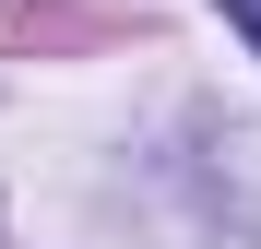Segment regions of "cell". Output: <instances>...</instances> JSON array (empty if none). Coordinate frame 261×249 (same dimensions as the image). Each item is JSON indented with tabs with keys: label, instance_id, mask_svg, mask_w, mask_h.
I'll list each match as a JSON object with an SVG mask.
<instances>
[{
	"label": "cell",
	"instance_id": "1",
	"mask_svg": "<svg viewBox=\"0 0 261 249\" xmlns=\"http://www.w3.org/2000/svg\"><path fill=\"white\" fill-rule=\"evenodd\" d=\"M226 12H238V36H249V48H261V0H226Z\"/></svg>",
	"mask_w": 261,
	"mask_h": 249
}]
</instances>
